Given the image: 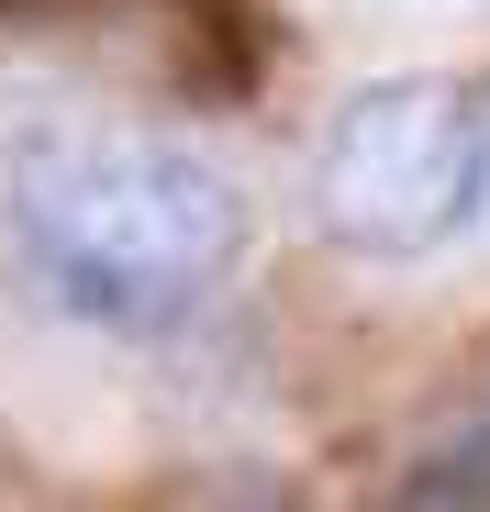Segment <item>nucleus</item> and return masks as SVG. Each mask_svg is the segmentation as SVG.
Segmentation results:
<instances>
[{"label":"nucleus","mask_w":490,"mask_h":512,"mask_svg":"<svg viewBox=\"0 0 490 512\" xmlns=\"http://www.w3.org/2000/svg\"><path fill=\"white\" fill-rule=\"evenodd\" d=\"M12 256L23 279L101 334L190 323L245 256V201L223 167L168 134H45L12 167Z\"/></svg>","instance_id":"nucleus-1"},{"label":"nucleus","mask_w":490,"mask_h":512,"mask_svg":"<svg viewBox=\"0 0 490 512\" xmlns=\"http://www.w3.org/2000/svg\"><path fill=\"white\" fill-rule=\"evenodd\" d=\"M490 212V112L457 78H368L312 145V223L368 268H413Z\"/></svg>","instance_id":"nucleus-2"},{"label":"nucleus","mask_w":490,"mask_h":512,"mask_svg":"<svg viewBox=\"0 0 490 512\" xmlns=\"http://www.w3.org/2000/svg\"><path fill=\"white\" fill-rule=\"evenodd\" d=\"M401 501H490V390H479V412H457L446 435L401 468Z\"/></svg>","instance_id":"nucleus-3"},{"label":"nucleus","mask_w":490,"mask_h":512,"mask_svg":"<svg viewBox=\"0 0 490 512\" xmlns=\"http://www.w3.org/2000/svg\"><path fill=\"white\" fill-rule=\"evenodd\" d=\"M179 12H190V34H234V23H245V0H179Z\"/></svg>","instance_id":"nucleus-4"}]
</instances>
